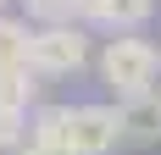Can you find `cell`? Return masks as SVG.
<instances>
[{
    "label": "cell",
    "mask_w": 161,
    "mask_h": 155,
    "mask_svg": "<svg viewBox=\"0 0 161 155\" xmlns=\"http://www.w3.org/2000/svg\"><path fill=\"white\" fill-rule=\"evenodd\" d=\"M100 83L117 94V100H139V94L156 89L161 78V50L150 45V39H133V33H117V39H106V50H100Z\"/></svg>",
    "instance_id": "6da1fadb"
},
{
    "label": "cell",
    "mask_w": 161,
    "mask_h": 155,
    "mask_svg": "<svg viewBox=\"0 0 161 155\" xmlns=\"http://www.w3.org/2000/svg\"><path fill=\"white\" fill-rule=\"evenodd\" d=\"M28 67L39 78H67L89 67V33L78 22H56V28H33L28 39Z\"/></svg>",
    "instance_id": "7a4b0ae2"
},
{
    "label": "cell",
    "mask_w": 161,
    "mask_h": 155,
    "mask_svg": "<svg viewBox=\"0 0 161 155\" xmlns=\"http://www.w3.org/2000/svg\"><path fill=\"white\" fill-rule=\"evenodd\" d=\"M122 144V122H117V105H67V150L72 155H111Z\"/></svg>",
    "instance_id": "3957f363"
},
{
    "label": "cell",
    "mask_w": 161,
    "mask_h": 155,
    "mask_svg": "<svg viewBox=\"0 0 161 155\" xmlns=\"http://www.w3.org/2000/svg\"><path fill=\"white\" fill-rule=\"evenodd\" d=\"M150 11H156V0H72V17L111 28V33H133Z\"/></svg>",
    "instance_id": "277c9868"
},
{
    "label": "cell",
    "mask_w": 161,
    "mask_h": 155,
    "mask_svg": "<svg viewBox=\"0 0 161 155\" xmlns=\"http://www.w3.org/2000/svg\"><path fill=\"white\" fill-rule=\"evenodd\" d=\"M117 122H122V144H161V89L117 100Z\"/></svg>",
    "instance_id": "5b68a950"
},
{
    "label": "cell",
    "mask_w": 161,
    "mask_h": 155,
    "mask_svg": "<svg viewBox=\"0 0 161 155\" xmlns=\"http://www.w3.org/2000/svg\"><path fill=\"white\" fill-rule=\"evenodd\" d=\"M28 39L33 28L22 22V17H0V72H11V67H28Z\"/></svg>",
    "instance_id": "8992f818"
},
{
    "label": "cell",
    "mask_w": 161,
    "mask_h": 155,
    "mask_svg": "<svg viewBox=\"0 0 161 155\" xmlns=\"http://www.w3.org/2000/svg\"><path fill=\"white\" fill-rule=\"evenodd\" d=\"M33 100H39V72H33V67H11V72H0V105L33 111Z\"/></svg>",
    "instance_id": "52a82bcc"
},
{
    "label": "cell",
    "mask_w": 161,
    "mask_h": 155,
    "mask_svg": "<svg viewBox=\"0 0 161 155\" xmlns=\"http://www.w3.org/2000/svg\"><path fill=\"white\" fill-rule=\"evenodd\" d=\"M28 144H67V105H33L28 111Z\"/></svg>",
    "instance_id": "ba28073f"
},
{
    "label": "cell",
    "mask_w": 161,
    "mask_h": 155,
    "mask_svg": "<svg viewBox=\"0 0 161 155\" xmlns=\"http://www.w3.org/2000/svg\"><path fill=\"white\" fill-rule=\"evenodd\" d=\"M28 144V111L0 105V150H22Z\"/></svg>",
    "instance_id": "9c48e42d"
},
{
    "label": "cell",
    "mask_w": 161,
    "mask_h": 155,
    "mask_svg": "<svg viewBox=\"0 0 161 155\" xmlns=\"http://www.w3.org/2000/svg\"><path fill=\"white\" fill-rule=\"evenodd\" d=\"M33 17V28H56V22H72V0H22Z\"/></svg>",
    "instance_id": "30bf717a"
},
{
    "label": "cell",
    "mask_w": 161,
    "mask_h": 155,
    "mask_svg": "<svg viewBox=\"0 0 161 155\" xmlns=\"http://www.w3.org/2000/svg\"><path fill=\"white\" fill-rule=\"evenodd\" d=\"M17 155H72V150H67V144H22Z\"/></svg>",
    "instance_id": "8fae6325"
},
{
    "label": "cell",
    "mask_w": 161,
    "mask_h": 155,
    "mask_svg": "<svg viewBox=\"0 0 161 155\" xmlns=\"http://www.w3.org/2000/svg\"><path fill=\"white\" fill-rule=\"evenodd\" d=\"M6 6H11V0H0V17H6Z\"/></svg>",
    "instance_id": "7c38bea8"
}]
</instances>
